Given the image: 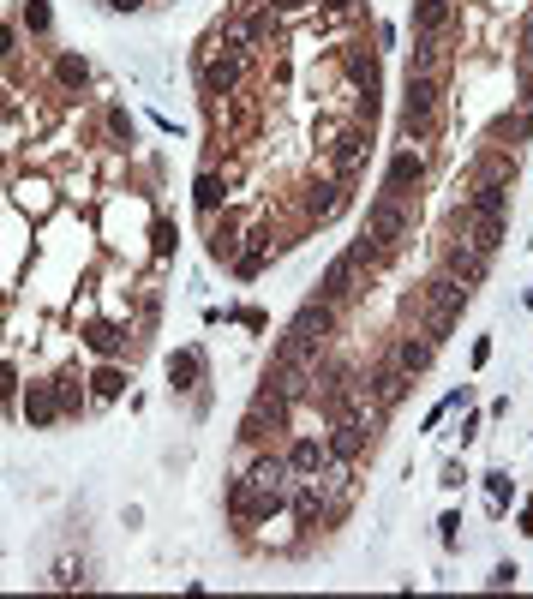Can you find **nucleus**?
Returning <instances> with one entry per match:
<instances>
[{"label":"nucleus","mask_w":533,"mask_h":599,"mask_svg":"<svg viewBox=\"0 0 533 599\" xmlns=\"http://www.w3.org/2000/svg\"><path fill=\"white\" fill-rule=\"evenodd\" d=\"M84 384H90V378H78L72 366H60V372H54V396H60V420H78V414L90 408Z\"/></svg>","instance_id":"nucleus-20"},{"label":"nucleus","mask_w":533,"mask_h":599,"mask_svg":"<svg viewBox=\"0 0 533 599\" xmlns=\"http://www.w3.org/2000/svg\"><path fill=\"white\" fill-rule=\"evenodd\" d=\"M228 192H234V174H228V168H222V174H216V168H204V174H198V186H192V204H198L204 216H216V210H228Z\"/></svg>","instance_id":"nucleus-17"},{"label":"nucleus","mask_w":533,"mask_h":599,"mask_svg":"<svg viewBox=\"0 0 533 599\" xmlns=\"http://www.w3.org/2000/svg\"><path fill=\"white\" fill-rule=\"evenodd\" d=\"M372 420H360V414H342V420H330V432H324V450H330V462H360L366 450H372Z\"/></svg>","instance_id":"nucleus-4"},{"label":"nucleus","mask_w":533,"mask_h":599,"mask_svg":"<svg viewBox=\"0 0 533 599\" xmlns=\"http://www.w3.org/2000/svg\"><path fill=\"white\" fill-rule=\"evenodd\" d=\"M516 576H522L516 564H498V570H492V588H516Z\"/></svg>","instance_id":"nucleus-36"},{"label":"nucleus","mask_w":533,"mask_h":599,"mask_svg":"<svg viewBox=\"0 0 533 599\" xmlns=\"http://www.w3.org/2000/svg\"><path fill=\"white\" fill-rule=\"evenodd\" d=\"M240 84H246V54H198V90H204V102H228V96H240Z\"/></svg>","instance_id":"nucleus-2"},{"label":"nucleus","mask_w":533,"mask_h":599,"mask_svg":"<svg viewBox=\"0 0 533 599\" xmlns=\"http://www.w3.org/2000/svg\"><path fill=\"white\" fill-rule=\"evenodd\" d=\"M348 192H354V186H342V180H312L306 198H300L306 222H336V216L348 210Z\"/></svg>","instance_id":"nucleus-9"},{"label":"nucleus","mask_w":533,"mask_h":599,"mask_svg":"<svg viewBox=\"0 0 533 599\" xmlns=\"http://www.w3.org/2000/svg\"><path fill=\"white\" fill-rule=\"evenodd\" d=\"M432 360H438V342H432V336H402V342H396V366H402L408 378H420Z\"/></svg>","instance_id":"nucleus-24"},{"label":"nucleus","mask_w":533,"mask_h":599,"mask_svg":"<svg viewBox=\"0 0 533 599\" xmlns=\"http://www.w3.org/2000/svg\"><path fill=\"white\" fill-rule=\"evenodd\" d=\"M54 78H60V90H84L90 84V60L84 54H54Z\"/></svg>","instance_id":"nucleus-28"},{"label":"nucleus","mask_w":533,"mask_h":599,"mask_svg":"<svg viewBox=\"0 0 533 599\" xmlns=\"http://www.w3.org/2000/svg\"><path fill=\"white\" fill-rule=\"evenodd\" d=\"M402 114H444V78L408 72V96H402Z\"/></svg>","instance_id":"nucleus-15"},{"label":"nucleus","mask_w":533,"mask_h":599,"mask_svg":"<svg viewBox=\"0 0 533 599\" xmlns=\"http://www.w3.org/2000/svg\"><path fill=\"white\" fill-rule=\"evenodd\" d=\"M366 234L402 252V246L414 240V210H408V198H390V192H378V198L366 204Z\"/></svg>","instance_id":"nucleus-1"},{"label":"nucleus","mask_w":533,"mask_h":599,"mask_svg":"<svg viewBox=\"0 0 533 599\" xmlns=\"http://www.w3.org/2000/svg\"><path fill=\"white\" fill-rule=\"evenodd\" d=\"M408 390H414V378H408V372H402L396 360H390V366H372V372H366V396H372V402H378L384 414H390V408H402V396H408Z\"/></svg>","instance_id":"nucleus-12"},{"label":"nucleus","mask_w":533,"mask_h":599,"mask_svg":"<svg viewBox=\"0 0 533 599\" xmlns=\"http://www.w3.org/2000/svg\"><path fill=\"white\" fill-rule=\"evenodd\" d=\"M102 6H108V12H144L150 0H102Z\"/></svg>","instance_id":"nucleus-39"},{"label":"nucleus","mask_w":533,"mask_h":599,"mask_svg":"<svg viewBox=\"0 0 533 599\" xmlns=\"http://www.w3.org/2000/svg\"><path fill=\"white\" fill-rule=\"evenodd\" d=\"M18 414H24V426H30V432L54 426V420H60V396H54V378H24V390H18Z\"/></svg>","instance_id":"nucleus-7"},{"label":"nucleus","mask_w":533,"mask_h":599,"mask_svg":"<svg viewBox=\"0 0 533 599\" xmlns=\"http://www.w3.org/2000/svg\"><path fill=\"white\" fill-rule=\"evenodd\" d=\"M426 180V150H396L384 168V192L390 198H414V186Z\"/></svg>","instance_id":"nucleus-10"},{"label":"nucleus","mask_w":533,"mask_h":599,"mask_svg":"<svg viewBox=\"0 0 533 599\" xmlns=\"http://www.w3.org/2000/svg\"><path fill=\"white\" fill-rule=\"evenodd\" d=\"M348 258L360 264V276H378V270H390V264H396V246H384V240H372V234H360V240L348 246Z\"/></svg>","instance_id":"nucleus-23"},{"label":"nucleus","mask_w":533,"mask_h":599,"mask_svg":"<svg viewBox=\"0 0 533 599\" xmlns=\"http://www.w3.org/2000/svg\"><path fill=\"white\" fill-rule=\"evenodd\" d=\"M18 390H24V366L0 360V408H18Z\"/></svg>","instance_id":"nucleus-33"},{"label":"nucleus","mask_w":533,"mask_h":599,"mask_svg":"<svg viewBox=\"0 0 533 599\" xmlns=\"http://www.w3.org/2000/svg\"><path fill=\"white\" fill-rule=\"evenodd\" d=\"M456 24V0H414V36H444Z\"/></svg>","instance_id":"nucleus-21"},{"label":"nucleus","mask_w":533,"mask_h":599,"mask_svg":"<svg viewBox=\"0 0 533 599\" xmlns=\"http://www.w3.org/2000/svg\"><path fill=\"white\" fill-rule=\"evenodd\" d=\"M462 210L468 216H504L510 210V180H474V192H468Z\"/></svg>","instance_id":"nucleus-18"},{"label":"nucleus","mask_w":533,"mask_h":599,"mask_svg":"<svg viewBox=\"0 0 533 599\" xmlns=\"http://www.w3.org/2000/svg\"><path fill=\"white\" fill-rule=\"evenodd\" d=\"M18 54V30L12 24H0V60H12Z\"/></svg>","instance_id":"nucleus-37"},{"label":"nucleus","mask_w":533,"mask_h":599,"mask_svg":"<svg viewBox=\"0 0 533 599\" xmlns=\"http://www.w3.org/2000/svg\"><path fill=\"white\" fill-rule=\"evenodd\" d=\"M18 24H24L30 36H48V30H54V6H48V0H24V6H18Z\"/></svg>","instance_id":"nucleus-31"},{"label":"nucleus","mask_w":533,"mask_h":599,"mask_svg":"<svg viewBox=\"0 0 533 599\" xmlns=\"http://www.w3.org/2000/svg\"><path fill=\"white\" fill-rule=\"evenodd\" d=\"M78 336H84V348H90L96 360H120L132 330H126L120 318H96V312H84V318H78Z\"/></svg>","instance_id":"nucleus-6"},{"label":"nucleus","mask_w":533,"mask_h":599,"mask_svg":"<svg viewBox=\"0 0 533 599\" xmlns=\"http://www.w3.org/2000/svg\"><path fill=\"white\" fill-rule=\"evenodd\" d=\"M444 270H450L456 282H468V288H480V282H486V252H480V246H468V240L456 234V240L444 246Z\"/></svg>","instance_id":"nucleus-14"},{"label":"nucleus","mask_w":533,"mask_h":599,"mask_svg":"<svg viewBox=\"0 0 533 599\" xmlns=\"http://www.w3.org/2000/svg\"><path fill=\"white\" fill-rule=\"evenodd\" d=\"M366 156H372V126L348 120V126L336 132V144H330V180L354 186V180H360V168H366Z\"/></svg>","instance_id":"nucleus-3"},{"label":"nucleus","mask_w":533,"mask_h":599,"mask_svg":"<svg viewBox=\"0 0 533 599\" xmlns=\"http://www.w3.org/2000/svg\"><path fill=\"white\" fill-rule=\"evenodd\" d=\"M444 132V114H402V138L408 144H432Z\"/></svg>","instance_id":"nucleus-30"},{"label":"nucleus","mask_w":533,"mask_h":599,"mask_svg":"<svg viewBox=\"0 0 533 599\" xmlns=\"http://www.w3.org/2000/svg\"><path fill=\"white\" fill-rule=\"evenodd\" d=\"M174 246H180L174 216H156V222H150V252H156V258H174Z\"/></svg>","instance_id":"nucleus-32"},{"label":"nucleus","mask_w":533,"mask_h":599,"mask_svg":"<svg viewBox=\"0 0 533 599\" xmlns=\"http://www.w3.org/2000/svg\"><path fill=\"white\" fill-rule=\"evenodd\" d=\"M336 60H342V78H348V90H366V96H378V54H372V48L348 42Z\"/></svg>","instance_id":"nucleus-13"},{"label":"nucleus","mask_w":533,"mask_h":599,"mask_svg":"<svg viewBox=\"0 0 533 599\" xmlns=\"http://www.w3.org/2000/svg\"><path fill=\"white\" fill-rule=\"evenodd\" d=\"M282 456H288V474H294V480H318V474L330 468V450H324L318 438H294Z\"/></svg>","instance_id":"nucleus-16"},{"label":"nucleus","mask_w":533,"mask_h":599,"mask_svg":"<svg viewBox=\"0 0 533 599\" xmlns=\"http://www.w3.org/2000/svg\"><path fill=\"white\" fill-rule=\"evenodd\" d=\"M486 486H492V498H498V504L516 492V480H510V474H486Z\"/></svg>","instance_id":"nucleus-35"},{"label":"nucleus","mask_w":533,"mask_h":599,"mask_svg":"<svg viewBox=\"0 0 533 599\" xmlns=\"http://www.w3.org/2000/svg\"><path fill=\"white\" fill-rule=\"evenodd\" d=\"M168 384H174V390H198V384H204V348H174Z\"/></svg>","instance_id":"nucleus-25"},{"label":"nucleus","mask_w":533,"mask_h":599,"mask_svg":"<svg viewBox=\"0 0 533 599\" xmlns=\"http://www.w3.org/2000/svg\"><path fill=\"white\" fill-rule=\"evenodd\" d=\"M468 294H474V288H468V282H456L450 270H438V276L420 288V300H426L432 312H444V318H462V312H468Z\"/></svg>","instance_id":"nucleus-11"},{"label":"nucleus","mask_w":533,"mask_h":599,"mask_svg":"<svg viewBox=\"0 0 533 599\" xmlns=\"http://www.w3.org/2000/svg\"><path fill=\"white\" fill-rule=\"evenodd\" d=\"M324 6H330L336 18H360V0H324Z\"/></svg>","instance_id":"nucleus-38"},{"label":"nucleus","mask_w":533,"mask_h":599,"mask_svg":"<svg viewBox=\"0 0 533 599\" xmlns=\"http://www.w3.org/2000/svg\"><path fill=\"white\" fill-rule=\"evenodd\" d=\"M108 132H114V138H126V144H132V114H126V108H108Z\"/></svg>","instance_id":"nucleus-34"},{"label":"nucleus","mask_w":533,"mask_h":599,"mask_svg":"<svg viewBox=\"0 0 533 599\" xmlns=\"http://www.w3.org/2000/svg\"><path fill=\"white\" fill-rule=\"evenodd\" d=\"M444 66H450V42H444V36H420V42H414V60H408V72L444 78Z\"/></svg>","instance_id":"nucleus-22"},{"label":"nucleus","mask_w":533,"mask_h":599,"mask_svg":"<svg viewBox=\"0 0 533 599\" xmlns=\"http://www.w3.org/2000/svg\"><path fill=\"white\" fill-rule=\"evenodd\" d=\"M474 180H516V150H510V144H492V150H480V162H474Z\"/></svg>","instance_id":"nucleus-26"},{"label":"nucleus","mask_w":533,"mask_h":599,"mask_svg":"<svg viewBox=\"0 0 533 599\" xmlns=\"http://www.w3.org/2000/svg\"><path fill=\"white\" fill-rule=\"evenodd\" d=\"M90 396H96V402H114V396H126V366H120V360H102V366L90 372Z\"/></svg>","instance_id":"nucleus-27"},{"label":"nucleus","mask_w":533,"mask_h":599,"mask_svg":"<svg viewBox=\"0 0 533 599\" xmlns=\"http://www.w3.org/2000/svg\"><path fill=\"white\" fill-rule=\"evenodd\" d=\"M234 252H240V210L228 204V210L216 216V228H210V258H216V264H234Z\"/></svg>","instance_id":"nucleus-19"},{"label":"nucleus","mask_w":533,"mask_h":599,"mask_svg":"<svg viewBox=\"0 0 533 599\" xmlns=\"http://www.w3.org/2000/svg\"><path fill=\"white\" fill-rule=\"evenodd\" d=\"M522 534H528V540H533V504H528V510H522Z\"/></svg>","instance_id":"nucleus-40"},{"label":"nucleus","mask_w":533,"mask_h":599,"mask_svg":"<svg viewBox=\"0 0 533 599\" xmlns=\"http://www.w3.org/2000/svg\"><path fill=\"white\" fill-rule=\"evenodd\" d=\"M528 132H533V114H498V120H492V144H510V150H516Z\"/></svg>","instance_id":"nucleus-29"},{"label":"nucleus","mask_w":533,"mask_h":599,"mask_svg":"<svg viewBox=\"0 0 533 599\" xmlns=\"http://www.w3.org/2000/svg\"><path fill=\"white\" fill-rule=\"evenodd\" d=\"M294 336H306V342L330 348V342L342 336V318H336V306H330V300H306V306L294 312Z\"/></svg>","instance_id":"nucleus-8"},{"label":"nucleus","mask_w":533,"mask_h":599,"mask_svg":"<svg viewBox=\"0 0 533 599\" xmlns=\"http://www.w3.org/2000/svg\"><path fill=\"white\" fill-rule=\"evenodd\" d=\"M360 294H366V276H360V264H354V258L342 252V258H336V264H330V270L318 276V300H330V306L342 312V306H354Z\"/></svg>","instance_id":"nucleus-5"}]
</instances>
